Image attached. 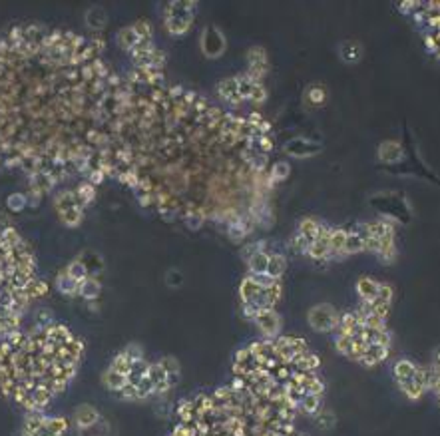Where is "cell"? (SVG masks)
Wrapping results in <instances>:
<instances>
[{
	"label": "cell",
	"mask_w": 440,
	"mask_h": 436,
	"mask_svg": "<svg viewBox=\"0 0 440 436\" xmlns=\"http://www.w3.org/2000/svg\"><path fill=\"white\" fill-rule=\"evenodd\" d=\"M416 371H419V365L412 363L410 358H398L393 365V376L396 381V385H403L407 381H412L416 376Z\"/></svg>",
	"instance_id": "obj_19"
},
{
	"label": "cell",
	"mask_w": 440,
	"mask_h": 436,
	"mask_svg": "<svg viewBox=\"0 0 440 436\" xmlns=\"http://www.w3.org/2000/svg\"><path fill=\"white\" fill-rule=\"evenodd\" d=\"M378 285H380V281L369 277V275L359 277V281H357V295H359L361 303H371V301L377 299Z\"/></svg>",
	"instance_id": "obj_20"
},
{
	"label": "cell",
	"mask_w": 440,
	"mask_h": 436,
	"mask_svg": "<svg viewBox=\"0 0 440 436\" xmlns=\"http://www.w3.org/2000/svg\"><path fill=\"white\" fill-rule=\"evenodd\" d=\"M48 295L46 281L26 239L15 227L0 229V339L22 329L34 301Z\"/></svg>",
	"instance_id": "obj_4"
},
{
	"label": "cell",
	"mask_w": 440,
	"mask_h": 436,
	"mask_svg": "<svg viewBox=\"0 0 440 436\" xmlns=\"http://www.w3.org/2000/svg\"><path fill=\"white\" fill-rule=\"evenodd\" d=\"M6 208L10 211H22L28 208V199H26V194H10L8 199H6Z\"/></svg>",
	"instance_id": "obj_41"
},
{
	"label": "cell",
	"mask_w": 440,
	"mask_h": 436,
	"mask_svg": "<svg viewBox=\"0 0 440 436\" xmlns=\"http://www.w3.org/2000/svg\"><path fill=\"white\" fill-rule=\"evenodd\" d=\"M110 424L104 419H100L96 424H92V426L78 430V436H110Z\"/></svg>",
	"instance_id": "obj_40"
},
{
	"label": "cell",
	"mask_w": 440,
	"mask_h": 436,
	"mask_svg": "<svg viewBox=\"0 0 440 436\" xmlns=\"http://www.w3.org/2000/svg\"><path fill=\"white\" fill-rule=\"evenodd\" d=\"M197 12V2L193 0H175L164 6V26L172 36H184L193 24Z\"/></svg>",
	"instance_id": "obj_5"
},
{
	"label": "cell",
	"mask_w": 440,
	"mask_h": 436,
	"mask_svg": "<svg viewBox=\"0 0 440 436\" xmlns=\"http://www.w3.org/2000/svg\"><path fill=\"white\" fill-rule=\"evenodd\" d=\"M54 283H56V289L60 291L62 295H66V297H80V283L74 281V279H70L64 271L58 273Z\"/></svg>",
	"instance_id": "obj_32"
},
{
	"label": "cell",
	"mask_w": 440,
	"mask_h": 436,
	"mask_svg": "<svg viewBox=\"0 0 440 436\" xmlns=\"http://www.w3.org/2000/svg\"><path fill=\"white\" fill-rule=\"evenodd\" d=\"M100 419H102V417H100V410H98L96 406H92V404H80V406L74 408L70 422H72L78 430H82V428H88V426L96 424Z\"/></svg>",
	"instance_id": "obj_13"
},
{
	"label": "cell",
	"mask_w": 440,
	"mask_h": 436,
	"mask_svg": "<svg viewBox=\"0 0 440 436\" xmlns=\"http://www.w3.org/2000/svg\"><path fill=\"white\" fill-rule=\"evenodd\" d=\"M271 251H273V249L269 247V243H267V247H265V249H259V251H255V253H252L249 257L245 259V261H247L249 275H253V277H261V275L267 273L269 253H271Z\"/></svg>",
	"instance_id": "obj_17"
},
{
	"label": "cell",
	"mask_w": 440,
	"mask_h": 436,
	"mask_svg": "<svg viewBox=\"0 0 440 436\" xmlns=\"http://www.w3.org/2000/svg\"><path fill=\"white\" fill-rule=\"evenodd\" d=\"M364 251V237L362 233L357 229H346V239H345V257L355 255V253H362Z\"/></svg>",
	"instance_id": "obj_27"
},
{
	"label": "cell",
	"mask_w": 440,
	"mask_h": 436,
	"mask_svg": "<svg viewBox=\"0 0 440 436\" xmlns=\"http://www.w3.org/2000/svg\"><path fill=\"white\" fill-rule=\"evenodd\" d=\"M102 383H104V387L108 388V390H112V392H116V394H118V392L127 385V376L108 367L106 372L102 374Z\"/></svg>",
	"instance_id": "obj_28"
},
{
	"label": "cell",
	"mask_w": 440,
	"mask_h": 436,
	"mask_svg": "<svg viewBox=\"0 0 440 436\" xmlns=\"http://www.w3.org/2000/svg\"><path fill=\"white\" fill-rule=\"evenodd\" d=\"M132 365H134V361H132V358H130V356H127L124 351H120L118 355L112 358L110 369L122 372V374H126L127 376V374H130V371H132Z\"/></svg>",
	"instance_id": "obj_39"
},
{
	"label": "cell",
	"mask_w": 440,
	"mask_h": 436,
	"mask_svg": "<svg viewBox=\"0 0 440 436\" xmlns=\"http://www.w3.org/2000/svg\"><path fill=\"white\" fill-rule=\"evenodd\" d=\"M285 154L293 156V158H311L315 154L321 152V144L305 140V138H293L285 144Z\"/></svg>",
	"instance_id": "obj_12"
},
{
	"label": "cell",
	"mask_w": 440,
	"mask_h": 436,
	"mask_svg": "<svg viewBox=\"0 0 440 436\" xmlns=\"http://www.w3.org/2000/svg\"><path fill=\"white\" fill-rule=\"evenodd\" d=\"M345 239L346 229H343V227H331V259H345Z\"/></svg>",
	"instance_id": "obj_23"
},
{
	"label": "cell",
	"mask_w": 440,
	"mask_h": 436,
	"mask_svg": "<svg viewBox=\"0 0 440 436\" xmlns=\"http://www.w3.org/2000/svg\"><path fill=\"white\" fill-rule=\"evenodd\" d=\"M329 235H331V226H323L321 235L307 245L305 255L311 257L313 261H331V247H329Z\"/></svg>",
	"instance_id": "obj_10"
},
{
	"label": "cell",
	"mask_w": 440,
	"mask_h": 436,
	"mask_svg": "<svg viewBox=\"0 0 440 436\" xmlns=\"http://www.w3.org/2000/svg\"><path fill=\"white\" fill-rule=\"evenodd\" d=\"M315 419L321 428H333V424H335V415L331 410H321Z\"/></svg>",
	"instance_id": "obj_43"
},
{
	"label": "cell",
	"mask_w": 440,
	"mask_h": 436,
	"mask_svg": "<svg viewBox=\"0 0 440 436\" xmlns=\"http://www.w3.org/2000/svg\"><path fill=\"white\" fill-rule=\"evenodd\" d=\"M389 351L391 349L385 347V345H367L364 355L361 358V365H364V367H377L382 361H387Z\"/></svg>",
	"instance_id": "obj_24"
},
{
	"label": "cell",
	"mask_w": 440,
	"mask_h": 436,
	"mask_svg": "<svg viewBox=\"0 0 440 436\" xmlns=\"http://www.w3.org/2000/svg\"><path fill=\"white\" fill-rule=\"evenodd\" d=\"M116 40H118V46L122 50H126L127 54H130L142 40H152V38H143L142 34H140V30L136 28V24H130V26L122 28V30L118 33Z\"/></svg>",
	"instance_id": "obj_15"
},
{
	"label": "cell",
	"mask_w": 440,
	"mask_h": 436,
	"mask_svg": "<svg viewBox=\"0 0 440 436\" xmlns=\"http://www.w3.org/2000/svg\"><path fill=\"white\" fill-rule=\"evenodd\" d=\"M307 245H309V243L305 242V239H303L299 233H295V235L291 237V242H289V247H291L295 253H301V255H305V251H307Z\"/></svg>",
	"instance_id": "obj_44"
},
{
	"label": "cell",
	"mask_w": 440,
	"mask_h": 436,
	"mask_svg": "<svg viewBox=\"0 0 440 436\" xmlns=\"http://www.w3.org/2000/svg\"><path fill=\"white\" fill-rule=\"evenodd\" d=\"M64 273L68 275L70 279H74V281H78L82 283L86 277H90V271H88V267H86V263L82 261V259H74L72 263H68V267L64 269Z\"/></svg>",
	"instance_id": "obj_35"
},
{
	"label": "cell",
	"mask_w": 440,
	"mask_h": 436,
	"mask_svg": "<svg viewBox=\"0 0 440 436\" xmlns=\"http://www.w3.org/2000/svg\"><path fill=\"white\" fill-rule=\"evenodd\" d=\"M106 22H108V17H106L104 8H100V6H92V8L86 12V24H88V28L94 30V33H100V30L106 26Z\"/></svg>",
	"instance_id": "obj_31"
},
{
	"label": "cell",
	"mask_w": 440,
	"mask_h": 436,
	"mask_svg": "<svg viewBox=\"0 0 440 436\" xmlns=\"http://www.w3.org/2000/svg\"><path fill=\"white\" fill-rule=\"evenodd\" d=\"M253 323L257 327V331H259V335L263 337V339H277L279 335H281V315L275 311V309H267V311H261L255 319H253Z\"/></svg>",
	"instance_id": "obj_8"
},
{
	"label": "cell",
	"mask_w": 440,
	"mask_h": 436,
	"mask_svg": "<svg viewBox=\"0 0 440 436\" xmlns=\"http://www.w3.org/2000/svg\"><path fill=\"white\" fill-rule=\"evenodd\" d=\"M271 134L261 113L227 112L164 70L134 68L104 158V176L126 185L143 208L191 229L255 227L269 206V156L252 145Z\"/></svg>",
	"instance_id": "obj_1"
},
{
	"label": "cell",
	"mask_w": 440,
	"mask_h": 436,
	"mask_svg": "<svg viewBox=\"0 0 440 436\" xmlns=\"http://www.w3.org/2000/svg\"><path fill=\"white\" fill-rule=\"evenodd\" d=\"M432 367H437V369H440V347L434 351V356H432V363H430Z\"/></svg>",
	"instance_id": "obj_46"
},
{
	"label": "cell",
	"mask_w": 440,
	"mask_h": 436,
	"mask_svg": "<svg viewBox=\"0 0 440 436\" xmlns=\"http://www.w3.org/2000/svg\"><path fill=\"white\" fill-rule=\"evenodd\" d=\"M327 96L329 94H327L325 86H321V84H313L305 90V102L311 106H323L327 102Z\"/></svg>",
	"instance_id": "obj_34"
},
{
	"label": "cell",
	"mask_w": 440,
	"mask_h": 436,
	"mask_svg": "<svg viewBox=\"0 0 440 436\" xmlns=\"http://www.w3.org/2000/svg\"><path fill=\"white\" fill-rule=\"evenodd\" d=\"M74 192L78 194L80 201H82L86 208H88V206H90V203L96 199V185L94 183H90V181H86V179H84V181H80L78 185L74 188Z\"/></svg>",
	"instance_id": "obj_36"
},
{
	"label": "cell",
	"mask_w": 440,
	"mask_h": 436,
	"mask_svg": "<svg viewBox=\"0 0 440 436\" xmlns=\"http://www.w3.org/2000/svg\"><path fill=\"white\" fill-rule=\"evenodd\" d=\"M54 210L58 213V219L66 227H78L84 221L86 206L80 201L78 194L74 190H62L54 195Z\"/></svg>",
	"instance_id": "obj_6"
},
{
	"label": "cell",
	"mask_w": 440,
	"mask_h": 436,
	"mask_svg": "<svg viewBox=\"0 0 440 436\" xmlns=\"http://www.w3.org/2000/svg\"><path fill=\"white\" fill-rule=\"evenodd\" d=\"M403 156H405L403 145L398 144V142H394V140H387V142H382V144L378 145V160L380 162L396 163L403 160Z\"/></svg>",
	"instance_id": "obj_21"
},
{
	"label": "cell",
	"mask_w": 440,
	"mask_h": 436,
	"mask_svg": "<svg viewBox=\"0 0 440 436\" xmlns=\"http://www.w3.org/2000/svg\"><path fill=\"white\" fill-rule=\"evenodd\" d=\"M361 44L355 42V40H349V42H345V44L341 46V58H343L345 62H357V60L361 58Z\"/></svg>",
	"instance_id": "obj_38"
},
{
	"label": "cell",
	"mask_w": 440,
	"mask_h": 436,
	"mask_svg": "<svg viewBox=\"0 0 440 436\" xmlns=\"http://www.w3.org/2000/svg\"><path fill=\"white\" fill-rule=\"evenodd\" d=\"M285 269H287V259H285L283 253L279 251H271L269 253V263H267V277L275 279V281H281Z\"/></svg>",
	"instance_id": "obj_25"
},
{
	"label": "cell",
	"mask_w": 440,
	"mask_h": 436,
	"mask_svg": "<svg viewBox=\"0 0 440 436\" xmlns=\"http://www.w3.org/2000/svg\"><path fill=\"white\" fill-rule=\"evenodd\" d=\"M84 351V340L54 321L2 337L0 392L26 412H44L74 381Z\"/></svg>",
	"instance_id": "obj_3"
},
{
	"label": "cell",
	"mask_w": 440,
	"mask_h": 436,
	"mask_svg": "<svg viewBox=\"0 0 440 436\" xmlns=\"http://www.w3.org/2000/svg\"><path fill=\"white\" fill-rule=\"evenodd\" d=\"M291 176V165L287 162H275L273 165H269V178L273 183H279Z\"/></svg>",
	"instance_id": "obj_37"
},
{
	"label": "cell",
	"mask_w": 440,
	"mask_h": 436,
	"mask_svg": "<svg viewBox=\"0 0 440 436\" xmlns=\"http://www.w3.org/2000/svg\"><path fill=\"white\" fill-rule=\"evenodd\" d=\"M432 367V365H430ZM437 369V367H434ZM437 372H439V376H437V381H434V385H432V390H434V394H437V399H439V403H440V369H437Z\"/></svg>",
	"instance_id": "obj_45"
},
{
	"label": "cell",
	"mask_w": 440,
	"mask_h": 436,
	"mask_svg": "<svg viewBox=\"0 0 440 436\" xmlns=\"http://www.w3.org/2000/svg\"><path fill=\"white\" fill-rule=\"evenodd\" d=\"M297 410L307 417H317L323 410V394H305L299 403Z\"/></svg>",
	"instance_id": "obj_26"
},
{
	"label": "cell",
	"mask_w": 440,
	"mask_h": 436,
	"mask_svg": "<svg viewBox=\"0 0 440 436\" xmlns=\"http://www.w3.org/2000/svg\"><path fill=\"white\" fill-rule=\"evenodd\" d=\"M106 44L24 22L0 34V172L20 174L28 206L82 178L106 179L104 158L124 96Z\"/></svg>",
	"instance_id": "obj_2"
},
{
	"label": "cell",
	"mask_w": 440,
	"mask_h": 436,
	"mask_svg": "<svg viewBox=\"0 0 440 436\" xmlns=\"http://www.w3.org/2000/svg\"><path fill=\"white\" fill-rule=\"evenodd\" d=\"M393 295H394V291L393 287H391V283H380L378 285V293H377V299L378 301H382V303H393Z\"/></svg>",
	"instance_id": "obj_42"
},
{
	"label": "cell",
	"mask_w": 440,
	"mask_h": 436,
	"mask_svg": "<svg viewBox=\"0 0 440 436\" xmlns=\"http://www.w3.org/2000/svg\"><path fill=\"white\" fill-rule=\"evenodd\" d=\"M263 291V285L252 277V275H247L243 281H241V285H239V301H241V305H249L253 303L257 297H259V293Z\"/></svg>",
	"instance_id": "obj_18"
},
{
	"label": "cell",
	"mask_w": 440,
	"mask_h": 436,
	"mask_svg": "<svg viewBox=\"0 0 440 436\" xmlns=\"http://www.w3.org/2000/svg\"><path fill=\"white\" fill-rule=\"evenodd\" d=\"M200 44H202V52H204L207 58H220L221 54L225 52V46H227L223 33H221L218 26H213V24L211 26H205Z\"/></svg>",
	"instance_id": "obj_9"
},
{
	"label": "cell",
	"mask_w": 440,
	"mask_h": 436,
	"mask_svg": "<svg viewBox=\"0 0 440 436\" xmlns=\"http://www.w3.org/2000/svg\"><path fill=\"white\" fill-rule=\"evenodd\" d=\"M215 94L220 98L221 102L229 104V106H239L243 104V100L239 96V88H237V78H223V80L218 84L215 88Z\"/></svg>",
	"instance_id": "obj_14"
},
{
	"label": "cell",
	"mask_w": 440,
	"mask_h": 436,
	"mask_svg": "<svg viewBox=\"0 0 440 436\" xmlns=\"http://www.w3.org/2000/svg\"><path fill=\"white\" fill-rule=\"evenodd\" d=\"M323 221L321 219H317V217H305V219H301L299 221V227H297V233L305 239L307 243L315 242L319 235H321V229H323Z\"/></svg>",
	"instance_id": "obj_22"
},
{
	"label": "cell",
	"mask_w": 440,
	"mask_h": 436,
	"mask_svg": "<svg viewBox=\"0 0 440 436\" xmlns=\"http://www.w3.org/2000/svg\"><path fill=\"white\" fill-rule=\"evenodd\" d=\"M307 319L317 333H331V331H337L339 321H341V313L331 305L321 303V305H315L307 313Z\"/></svg>",
	"instance_id": "obj_7"
},
{
	"label": "cell",
	"mask_w": 440,
	"mask_h": 436,
	"mask_svg": "<svg viewBox=\"0 0 440 436\" xmlns=\"http://www.w3.org/2000/svg\"><path fill=\"white\" fill-rule=\"evenodd\" d=\"M247 74L253 76L255 80L263 82V76L267 74V68H269V62H267V54H265V50L259 48V46H253L249 48L247 52Z\"/></svg>",
	"instance_id": "obj_11"
},
{
	"label": "cell",
	"mask_w": 440,
	"mask_h": 436,
	"mask_svg": "<svg viewBox=\"0 0 440 436\" xmlns=\"http://www.w3.org/2000/svg\"><path fill=\"white\" fill-rule=\"evenodd\" d=\"M100 293H102V285H100V281L96 279L94 275L86 277L80 283V297L86 299V301H96L100 297Z\"/></svg>",
	"instance_id": "obj_30"
},
{
	"label": "cell",
	"mask_w": 440,
	"mask_h": 436,
	"mask_svg": "<svg viewBox=\"0 0 440 436\" xmlns=\"http://www.w3.org/2000/svg\"><path fill=\"white\" fill-rule=\"evenodd\" d=\"M148 379L152 381V385H154V392H156V397H164V394H168L172 387H170V381H168V374L166 371L157 365V363H150V369H148Z\"/></svg>",
	"instance_id": "obj_16"
},
{
	"label": "cell",
	"mask_w": 440,
	"mask_h": 436,
	"mask_svg": "<svg viewBox=\"0 0 440 436\" xmlns=\"http://www.w3.org/2000/svg\"><path fill=\"white\" fill-rule=\"evenodd\" d=\"M401 390H403V394L409 399V401H419V399H423L426 392L425 385L414 376L412 381H407V383H403V385H398Z\"/></svg>",
	"instance_id": "obj_33"
},
{
	"label": "cell",
	"mask_w": 440,
	"mask_h": 436,
	"mask_svg": "<svg viewBox=\"0 0 440 436\" xmlns=\"http://www.w3.org/2000/svg\"><path fill=\"white\" fill-rule=\"evenodd\" d=\"M157 365L166 371L168 374V381H170V387H177V383H179V376H182V369H179V363H177V358H173V356H161L159 361H157Z\"/></svg>",
	"instance_id": "obj_29"
}]
</instances>
